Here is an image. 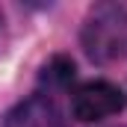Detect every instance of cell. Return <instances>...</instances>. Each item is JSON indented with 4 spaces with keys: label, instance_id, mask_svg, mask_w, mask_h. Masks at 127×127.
Returning a JSON list of instances; mask_svg holds the SVG:
<instances>
[{
    "label": "cell",
    "instance_id": "6da1fadb",
    "mask_svg": "<svg viewBox=\"0 0 127 127\" xmlns=\"http://www.w3.org/2000/svg\"><path fill=\"white\" fill-rule=\"evenodd\" d=\"M83 50L95 62L127 59V9L118 3H100L83 24Z\"/></svg>",
    "mask_w": 127,
    "mask_h": 127
},
{
    "label": "cell",
    "instance_id": "3957f363",
    "mask_svg": "<svg viewBox=\"0 0 127 127\" xmlns=\"http://www.w3.org/2000/svg\"><path fill=\"white\" fill-rule=\"evenodd\" d=\"M6 127H68V118L50 95H32L9 112Z\"/></svg>",
    "mask_w": 127,
    "mask_h": 127
},
{
    "label": "cell",
    "instance_id": "7a4b0ae2",
    "mask_svg": "<svg viewBox=\"0 0 127 127\" xmlns=\"http://www.w3.org/2000/svg\"><path fill=\"white\" fill-rule=\"evenodd\" d=\"M124 106V95L118 86L106 83V80H92L86 86H80L74 92V115L80 121H100V118H109L115 115L118 109Z\"/></svg>",
    "mask_w": 127,
    "mask_h": 127
},
{
    "label": "cell",
    "instance_id": "277c9868",
    "mask_svg": "<svg viewBox=\"0 0 127 127\" xmlns=\"http://www.w3.org/2000/svg\"><path fill=\"white\" fill-rule=\"evenodd\" d=\"M44 80L56 83V86H68L74 80V62L68 56H53L50 62L44 65Z\"/></svg>",
    "mask_w": 127,
    "mask_h": 127
}]
</instances>
